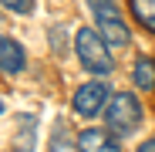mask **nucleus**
Returning a JSON list of instances; mask_svg holds the SVG:
<instances>
[{"label": "nucleus", "mask_w": 155, "mask_h": 152, "mask_svg": "<svg viewBox=\"0 0 155 152\" xmlns=\"http://www.w3.org/2000/svg\"><path fill=\"white\" fill-rule=\"evenodd\" d=\"M105 125H108V132L125 139V135H132L138 125H142V105H138V98L135 95H111L108 98V108H105Z\"/></svg>", "instance_id": "2"}, {"label": "nucleus", "mask_w": 155, "mask_h": 152, "mask_svg": "<svg viewBox=\"0 0 155 152\" xmlns=\"http://www.w3.org/2000/svg\"><path fill=\"white\" fill-rule=\"evenodd\" d=\"M24 64H27L24 47H20L14 37H4V34H0V74H17V71H24Z\"/></svg>", "instance_id": "6"}, {"label": "nucleus", "mask_w": 155, "mask_h": 152, "mask_svg": "<svg viewBox=\"0 0 155 152\" xmlns=\"http://www.w3.org/2000/svg\"><path fill=\"white\" fill-rule=\"evenodd\" d=\"M88 7H91L98 27H101V37H105L108 44H118V47H121V44L132 41V31H128L125 17L118 14L115 0H88Z\"/></svg>", "instance_id": "3"}, {"label": "nucleus", "mask_w": 155, "mask_h": 152, "mask_svg": "<svg viewBox=\"0 0 155 152\" xmlns=\"http://www.w3.org/2000/svg\"><path fill=\"white\" fill-rule=\"evenodd\" d=\"M105 101H108V85L105 81H88L74 91V112L81 115V118H94L101 108H105Z\"/></svg>", "instance_id": "4"}, {"label": "nucleus", "mask_w": 155, "mask_h": 152, "mask_svg": "<svg viewBox=\"0 0 155 152\" xmlns=\"http://www.w3.org/2000/svg\"><path fill=\"white\" fill-rule=\"evenodd\" d=\"M118 135H108V129H84L81 135H78V152H121V145L115 142Z\"/></svg>", "instance_id": "5"}, {"label": "nucleus", "mask_w": 155, "mask_h": 152, "mask_svg": "<svg viewBox=\"0 0 155 152\" xmlns=\"http://www.w3.org/2000/svg\"><path fill=\"white\" fill-rule=\"evenodd\" d=\"M138 152H155V139H148V142H142V145H138Z\"/></svg>", "instance_id": "11"}, {"label": "nucleus", "mask_w": 155, "mask_h": 152, "mask_svg": "<svg viewBox=\"0 0 155 152\" xmlns=\"http://www.w3.org/2000/svg\"><path fill=\"white\" fill-rule=\"evenodd\" d=\"M0 7H7L14 14H31L34 10V0H0Z\"/></svg>", "instance_id": "9"}, {"label": "nucleus", "mask_w": 155, "mask_h": 152, "mask_svg": "<svg viewBox=\"0 0 155 152\" xmlns=\"http://www.w3.org/2000/svg\"><path fill=\"white\" fill-rule=\"evenodd\" d=\"M0 112H4V98H0Z\"/></svg>", "instance_id": "12"}, {"label": "nucleus", "mask_w": 155, "mask_h": 152, "mask_svg": "<svg viewBox=\"0 0 155 152\" xmlns=\"http://www.w3.org/2000/svg\"><path fill=\"white\" fill-rule=\"evenodd\" d=\"M51 44H54L58 51H64V37H61V27H58V31H51Z\"/></svg>", "instance_id": "10"}, {"label": "nucleus", "mask_w": 155, "mask_h": 152, "mask_svg": "<svg viewBox=\"0 0 155 152\" xmlns=\"http://www.w3.org/2000/svg\"><path fill=\"white\" fill-rule=\"evenodd\" d=\"M128 7H132V17L142 27H148L155 34V0H128Z\"/></svg>", "instance_id": "8"}, {"label": "nucleus", "mask_w": 155, "mask_h": 152, "mask_svg": "<svg viewBox=\"0 0 155 152\" xmlns=\"http://www.w3.org/2000/svg\"><path fill=\"white\" fill-rule=\"evenodd\" d=\"M74 51H78V61H81L84 71H91V74H111L115 58L108 54V41L101 37V31L81 27L78 37H74Z\"/></svg>", "instance_id": "1"}, {"label": "nucleus", "mask_w": 155, "mask_h": 152, "mask_svg": "<svg viewBox=\"0 0 155 152\" xmlns=\"http://www.w3.org/2000/svg\"><path fill=\"white\" fill-rule=\"evenodd\" d=\"M132 81H135L142 91H152V88H155V61H152L148 54H142V58L135 61V68H132Z\"/></svg>", "instance_id": "7"}]
</instances>
